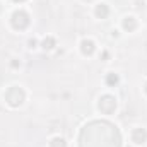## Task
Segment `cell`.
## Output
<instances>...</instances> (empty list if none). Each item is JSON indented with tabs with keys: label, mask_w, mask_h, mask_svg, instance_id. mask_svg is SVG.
<instances>
[{
	"label": "cell",
	"mask_w": 147,
	"mask_h": 147,
	"mask_svg": "<svg viewBox=\"0 0 147 147\" xmlns=\"http://www.w3.org/2000/svg\"><path fill=\"white\" fill-rule=\"evenodd\" d=\"M94 14H96V17H99V19H106L108 14H110V9H108L106 3H99V5H96Z\"/></svg>",
	"instance_id": "8992f818"
},
{
	"label": "cell",
	"mask_w": 147,
	"mask_h": 147,
	"mask_svg": "<svg viewBox=\"0 0 147 147\" xmlns=\"http://www.w3.org/2000/svg\"><path fill=\"white\" fill-rule=\"evenodd\" d=\"M12 26L16 29H26L29 26V14L24 12V10H16L12 14Z\"/></svg>",
	"instance_id": "7a4b0ae2"
},
{
	"label": "cell",
	"mask_w": 147,
	"mask_h": 147,
	"mask_svg": "<svg viewBox=\"0 0 147 147\" xmlns=\"http://www.w3.org/2000/svg\"><path fill=\"white\" fill-rule=\"evenodd\" d=\"M106 84L108 86H116L118 84V75L116 74H108L106 75Z\"/></svg>",
	"instance_id": "30bf717a"
},
{
	"label": "cell",
	"mask_w": 147,
	"mask_h": 147,
	"mask_svg": "<svg viewBox=\"0 0 147 147\" xmlns=\"http://www.w3.org/2000/svg\"><path fill=\"white\" fill-rule=\"evenodd\" d=\"M94 50H96V46H94V43H92L91 39H82V41H80V51H82L84 55L91 57V55L94 53Z\"/></svg>",
	"instance_id": "5b68a950"
},
{
	"label": "cell",
	"mask_w": 147,
	"mask_h": 147,
	"mask_svg": "<svg viewBox=\"0 0 147 147\" xmlns=\"http://www.w3.org/2000/svg\"><path fill=\"white\" fill-rule=\"evenodd\" d=\"M3 96H5L7 105H9V106H12V108L21 106V105H22V101H24V98H26L24 91H22L21 87H17V86L9 87V89H7V92H5Z\"/></svg>",
	"instance_id": "6da1fadb"
},
{
	"label": "cell",
	"mask_w": 147,
	"mask_h": 147,
	"mask_svg": "<svg viewBox=\"0 0 147 147\" xmlns=\"http://www.w3.org/2000/svg\"><path fill=\"white\" fill-rule=\"evenodd\" d=\"M98 108L101 110V113H105V115H110L113 111L116 110V99L113 98V96H103L101 99H99V103H98Z\"/></svg>",
	"instance_id": "3957f363"
},
{
	"label": "cell",
	"mask_w": 147,
	"mask_h": 147,
	"mask_svg": "<svg viewBox=\"0 0 147 147\" xmlns=\"http://www.w3.org/2000/svg\"><path fill=\"white\" fill-rule=\"evenodd\" d=\"M41 45H43V48H45V50H51V48H55V38H51V36L45 38Z\"/></svg>",
	"instance_id": "ba28073f"
},
{
	"label": "cell",
	"mask_w": 147,
	"mask_h": 147,
	"mask_svg": "<svg viewBox=\"0 0 147 147\" xmlns=\"http://www.w3.org/2000/svg\"><path fill=\"white\" fill-rule=\"evenodd\" d=\"M146 92H147V82H146Z\"/></svg>",
	"instance_id": "4fadbf2b"
},
{
	"label": "cell",
	"mask_w": 147,
	"mask_h": 147,
	"mask_svg": "<svg viewBox=\"0 0 147 147\" xmlns=\"http://www.w3.org/2000/svg\"><path fill=\"white\" fill-rule=\"evenodd\" d=\"M87 2H89V0H87Z\"/></svg>",
	"instance_id": "9a60e30c"
},
{
	"label": "cell",
	"mask_w": 147,
	"mask_h": 147,
	"mask_svg": "<svg viewBox=\"0 0 147 147\" xmlns=\"http://www.w3.org/2000/svg\"><path fill=\"white\" fill-rule=\"evenodd\" d=\"M135 28H137V19L135 17H125L123 19V29L125 31L132 33V31H135Z\"/></svg>",
	"instance_id": "52a82bcc"
},
{
	"label": "cell",
	"mask_w": 147,
	"mask_h": 147,
	"mask_svg": "<svg viewBox=\"0 0 147 147\" xmlns=\"http://www.w3.org/2000/svg\"><path fill=\"white\" fill-rule=\"evenodd\" d=\"M50 147H67V142H65L62 137H55V139H51Z\"/></svg>",
	"instance_id": "9c48e42d"
},
{
	"label": "cell",
	"mask_w": 147,
	"mask_h": 147,
	"mask_svg": "<svg viewBox=\"0 0 147 147\" xmlns=\"http://www.w3.org/2000/svg\"><path fill=\"white\" fill-rule=\"evenodd\" d=\"M0 10H2V7H0Z\"/></svg>",
	"instance_id": "5bb4252c"
},
{
	"label": "cell",
	"mask_w": 147,
	"mask_h": 147,
	"mask_svg": "<svg viewBox=\"0 0 147 147\" xmlns=\"http://www.w3.org/2000/svg\"><path fill=\"white\" fill-rule=\"evenodd\" d=\"M14 2H24V0H14Z\"/></svg>",
	"instance_id": "7c38bea8"
},
{
	"label": "cell",
	"mask_w": 147,
	"mask_h": 147,
	"mask_svg": "<svg viewBox=\"0 0 147 147\" xmlns=\"http://www.w3.org/2000/svg\"><path fill=\"white\" fill-rule=\"evenodd\" d=\"M132 140L135 144H144L147 140V130L146 128H135L132 134Z\"/></svg>",
	"instance_id": "277c9868"
},
{
	"label": "cell",
	"mask_w": 147,
	"mask_h": 147,
	"mask_svg": "<svg viewBox=\"0 0 147 147\" xmlns=\"http://www.w3.org/2000/svg\"><path fill=\"white\" fill-rule=\"evenodd\" d=\"M29 46H31V48H34V46H36V41H34V39H31V41H29Z\"/></svg>",
	"instance_id": "8fae6325"
}]
</instances>
